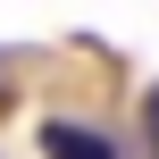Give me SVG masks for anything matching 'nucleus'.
I'll list each match as a JSON object with an SVG mask.
<instances>
[{
    "label": "nucleus",
    "instance_id": "obj_2",
    "mask_svg": "<svg viewBox=\"0 0 159 159\" xmlns=\"http://www.w3.org/2000/svg\"><path fill=\"white\" fill-rule=\"evenodd\" d=\"M143 126H151V143H159V84H151V101H143Z\"/></svg>",
    "mask_w": 159,
    "mask_h": 159
},
{
    "label": "nucleus",
    "instance_id": "obj_1",
    "mask_svg": "<svg viewBox=\"0 0 159 159\" xmlns=\"http://www.w3.org/2000/svg\"><path fill=\"white\" fill-rule=\"evenodd\" d=\"M42 159H117V143L101 134V126H84V117H42Z\"/></svg>",
    "mask_w": 159,
    "mask_h": 159
}]
</instances>
